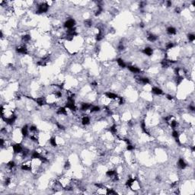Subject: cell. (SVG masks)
<instances>
[{
    "label": "cell",
    "mask_w": 195,
    "mask_h": 195,
    "mask_svg": "<svg viewBox=\"0 0 195 195\" xmlns=\"http://www.w3.org/2000/svg\"><path fill=\"white\" fill-rule=\"evenodd\" d=\"M81 123L83 126H87L91 123V117L88 115H84L81 117Z\"/></svg>",
    "instance_id": "cell-4"
},
{
    "label": "cell",
    "mask_w": 195,
    "mask_h": 195,
    "mask_svg": "<svg viewBox=\"0 0 195 195\" xmlns=\"http://www.w3.org/2000/svg\"><path fill=\"white\" fill-rule=\"evenodd\" d=\"M142 52L144 55H146L148 57H151L153 55V50L150 47H146L142 50Z\"/></svg>",
    "instance_id": "cell-6"
},
{
    "label": "cell",
    "mask_w": 195,
    "mask_h": 195,
    "mask_svg": "<svg viewBox=\"0 0 195 195\" xmlns=\"http://www.w3.org/2000/svg\"><path fill=\"white\" fill-rule=\"evenodd\" d=\"M151 92L155 95H162L164 94L163 90L157 86H152L151 88Z\"/></svg>",
    "instance_id": "cell-3"
},
{
    "label": "cell",
    "mask_w": 195,
    "mask_h": 195,
    "mask_svg": "<svg viewBox=\"0 0 195 195\" xmlns=\"http://www.w3.org/2000/svg\"><path fill=\"white\" fill-rule=\"evenodd\" d=\"M172 6V2L171 1H167L166 2V6L167 7H171Z\"/></svg>",
    "instance_id": "cell-11"
},
{
    "label": "cell",
    "mask_w": 195,
    "mask_h": 195,
    "mask_svg": "<svg viewBox=\"0 0 195 195\" xmlns=\"http://www.w3.org/2000/svg\"><path fill=\"white\" fill-rule=\"evenodd\" d=\"M76 22L73 18H69L64 22L63 28L66 30L74 28H76Z\"/></svg>",
    "instance_id": "cell-1"
},
{
    "label": "cell",
    "mask_w": 195,
    "mask_h": 195,
    "mask_svg": "<svg viewBox=\"0 0 195 195\" xmlns=\"http://www.w3.org/2000/svg\"><path fill=\"white\" fill-rule=\"evenodd\" d=\"M188 39L190 42H194L195 40V35L194 34H188Z\"/></svg>",
    "instance_id": "cell-10"
},
{
    "label": "cell",
    "mask_w": 195,
    "mask_h": 195,
    "mask_svg": "<svg viewBox=\"0 0 195 195\" xmlns=\"http://www.w3.org/2000/svg\"><path fill=\"white\" fill-rule=\"evenodd\" d=\"M166 32L168 35L172 36V35H175L177 34V30L172 26H169L166 28Z\"/></svg>",
    "instance_id": "cell-8"
},
{
    "label": "cell",
    "mask_w": 195,
    "mask_h": 195,
    "mask_svg": "<svg viewBox=\"0 0 195 195\" xmlns=\"http://www.w3.org/2000/svg\"><path fill=\"white\" fill-rule=\"evenodd\" d=\"M127 68L128 69V70L132 73H134V74H140L141 72V69L137 67V66H135L133 65H127Z\"/></svg>",
    "instance_id": "cell-2"
},
{
    "label": "cell",
    "mask_w": 195,
    "mask_h": 195,
    "mask_svg": "<svg viewBox=\"0 0 195 195\" xmlns=\"http://www.w3.org/2000/svg\"><path fill=\"white\" fill-rule=\"evenodd\" d=\"M187 166H188V165H187L186 162L184 161V159H183V158H180V159L178 160V167L180 169L184 170V169H185L187 168Z\"/></svg>",
    "instance_id": "cell-5"
},
{
    "label": "cell",
    "mask_w": 195,
    "mask_h": 195,
    "mask_svg": "<svg viewBox=\"0 0 195 195\" xmlns=\"http://www.w3.org/2000/svg\"><path fill=\"white\" fill-rule=\"evenodd\" d=\"M146 39L148 41L151 42V43H154L155 41H157L158 39V37L156 36V34H154L153 33H149L146 36Z\"/></svg>",
    "instance_id": "cell-7"
},
{
    "label": "cell",
    "mask_w": 195,
    "mask_h": 195,
    "mask_svg": "<svg viewBox=\"0 0 195 195\" xmlns=\"http://www.w3.org/2000/svg\"><path fill=\"white\" fill-rule=\"evenodd\" d=\"M116 61H117V63L118 66L122 68V69H124V68H126L127 66V63H125V61L123 60L122 58H117Z\"/></svg>",
    "instance_id": "cell-9"
}]
</instances>
